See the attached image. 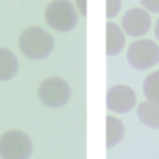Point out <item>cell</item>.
I'll use <instances>...</instances> for the list:
<instances>
[{"mask_svg": "<svg viewBox=\"0 0 159 159\" xmlns=\"http://www.w3.org/2000/svg\"><path fill=\"white\" fill-rule=\"evenodd\" d=\"M40 102L50 108H60L68 103L71 98V87L61 77L51 76L45 78L37 89Z\"/></svg>", "mask_w": 159, "mask_h": 159, "instance_id": "cell-4", "label": "cell"}, {"mask_svg": "<svg viewBox=\"0 0 159 159\" xmlns=\"http://www.w3.org/2000/svg\"><path fill=\"white\" fill-rule=\"evenodd\" d=\"M129 65L135 70H148L159 63V46L150 39L133 41L127 51Z\"/></svg>", "mask_w": 159, "mask_h": 159, "instance_id": "cell-5", "label": "cell"}, {"mask_svg": "<svg viewBox=\"0 0 159 159\" xmlns=\"http://www.w3.org/2000/svg\"><path fill=\"white\" fill-rule=\"evenodd\" d=\"M106 102L109 111L118 114H124L134 108L137 96L132 87L127 84H114L108 89Z\"/></svg>", "mask_w": 159, "mask_h": 159, "instance_id": "cell-6", "label": "cell"}, {"mask_svg": "<svg viewBox=\"0 0 159 159\" xmlns=\"http://www.w3.org/2000/svg\"><path fill=\"white\" fill-rule=\"evenodd\" d=\"M32 149L31 138L20 129H10L0 135L1 159H29Z\"/></svg>", "mask_w": 159, "mask_h": 159, "instance_id": "cell-3", "label": "cell"}, {"mask_svg": "<svg viewBox=\"0 0 159 159\" xmlns=\"http://www.w3.org/2000/svg\"><path fill=\"white\" fill-rule=\"evenodd\" d=\"M76 9L82 16H87V0H75Z\"/></svg>", "mask_w": 159, "mask_h": 159, "instance_id": "cell-15", "label": "cell"}, {"mask_svg": "<svg viewBox=\"0 0 159 159\" xmlns=\"http://www.w3.org/2000/svg\"><path fill=\"white\" fill-rule=\"evenodd\" d=\"M19 72V61L12 51L0 47V82L14 78Z\"/></svg>", "mask_w": 159, "mask_h": 159, "instance_id": "cell-9", "label": "cell"}, {"mask_svg": "<svg viewBox=\"0 0 159 159\" xmlns=\"http://www.w3.org/2000/svg\"><path fill=\"white\" fill-rule=\"evenodd\" d=\"M143 93L148 102L159 104V70L145 77L143 82Z\"/></svg>", "mask_w": 159, "mask_h": 159, "instance_id": "cell-12", "label": "cell"}, {"mask_svg": "<svg viewBox=\"0 0 159 159\" xmlns=\"http://www.w3.org/2000/svg\"><path fill=\"white\" fill-rule=\"evenodd\" d=\"M154 34H155V37H157V40L159 41V17H158V20H157V22H155V27H154Z\"/></svg>", "mask_w": 159, "mask_h": 159, "instance_id": "cell-16", "label": "cell"}, {"mask_svg": "<svg viewBox=\"0 0 159 159\" xmlns=\"http://www.w3.org/2000/svg\"><path fill=\"white\" fill-rule=\"evenodd\" d=\"M45 20L55 31L67 32L76 27L78 12L75 5L68 0H52L45 9Z\"/></svg>", "mask_w": 159, "mask_h": 159, "instance_id": "cell-2", "label": "cell"}, {"mask_svg": "<svg viewBox=\"0 0 159 159\" xmlns=\"http://www.w3.org/2000/svg\"><path fill=\"white\" fill-rule=\"evenodd\" d=\"M122 30L132 37H142L150 30L152 17L143 7H133L125 11L122 17Z\"/></svg>", "mask_w": 159, "mask_h": 159, "instance_id": "cell-7", "label": "cell"}, {"mask_svg": "<svg viewBox=\"0 0 159 159\" xmlns=\"http://www.w3.org/2000/svg\"><path fill=\"white\" fill-rule=\"evenodd\" d=\"M125 45L124 31L114 22H107L106 25V53L108 56L118 55Z\"/></svg>", "mask_w": 159, "mask_h": 159, "instance_id": "cell-8", "label": "cell"}, {"mask_svg": "<svg viewBox=\"0 0 159 159\" xmlns=\"http://www.w3.org/2000/svg\"><path fill=\"white\" fill-rule=\"evenodd\" d=\"M122 7V0H106V16L107 19L116 17Z\"/></svg>", "mask_w": 159, "mask_h": 159, "instance_id": "cell-13", "label": "cell"}, {"mask_svg": "<svg viewBox=\"0 0 159 159\" xmlns=\"http://www.w3.org/2000/svg\"><path fill=\"white\" fill-rule=\"evenodd\" d=\"M137 114L139 120L152 129H159V104L144 101L138 104Z\"/></svg>", "mask_w": 159, "mask_h": 159, "instance_id": "cell-11", "label": "cell"}, {"mask_svg": "<svg viewBox=\"0 0 159 159\" xmlns=\"http://www.w3.org/2000/svg\"><path fill=\"white\" fill-rule=\"evenodd\" d=\"M140 4L143 5V9L150 12H159V0H140Z\"/></svg>", "mask_w": 159, "mask_h": 159, "instance_id": "cell-14", "label": "cell"}, {"mask_svg": "<svg viewBox=\"0 0 159 159\" xmlns=\"http://www.w3.org/2000/svg\"><path fill=\"white\" fill-rule=\"evenodd\" d=\"M53 37L40 26H29L19 36V48L30 60L46 58L53 51Z\"/></svg>", "mask_w": 159, "mask_h": 159, "instance_id": "cell-1", "label": "cell"}, {"mask_svg": "<svg viewBox=\"0 0 159 159\" xmlns=\"http://www.w3.org/2000/svg\"><path fill=\"white\" fill-rule=\"evenodd\" d=\"M125 134V128L123 122L113 116L106 117V145L107 148H113L122 142Z\"/></svg>", "mask_w": 159, "mask_h": 159, "instance_id": "cell-10", "label": "cell"}]
</instances>
